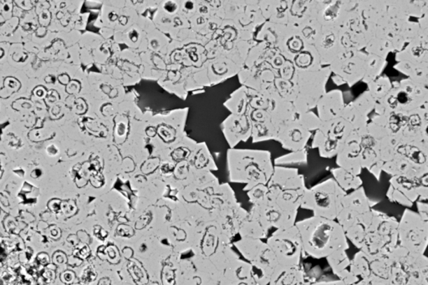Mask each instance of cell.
I'll list each match as a JSON object with an SVG mask.
<instances>
[{"label": "cell", "instance_id": "cell-20", "mask_svg": "<svg viewBox=\"0 0 428 285\" xmlns=\"http://www.w3.org/2000/svg\"><path fill=\"white\" fill-rule=\"evenodd\" d=\"M316 106L321 122L335 120L341 116L345 108L343 94L339 90L325 93Z\"/></svg>", "mask_w": 428, "mask_h": 285}, {"label": "cell", "instance_id": "cell-32", "mask_svg": "<svg viewBox=\"0 0 428 285\" xmlns=\"http://www.w3.org/2000/svg\"><path fill=\"white\" fill-rule=\"evenodd\" d=\"M401 140L398 136L388 134L379 141V152L380 159L383 163H387L397 156Z\"/></svg>", "mask_w": 428, "mask_h": 285}, {"label": "cell", "instance_id": "cell-23", "mask_svg": "<svg viewBox=\"0 0 428 285\" xmlns=\"http://www.w3.org/2000/svg\"><path fill=\"white\" fill-rule=\"evenodd\" d=\"M269 113L271 115L273 124L275 125L278 131H279L280 126L286 124V123L297 120L298 116L292 102L281 99L276 92L272 96L271 105Z\"/></svg>", "mask_w": 428, "mask_h": 285}, {"label": "cell", "instance_id": "cell-36", "mask_svg": "<svg viewBox=\"0 0 428 285\" xmlns=\"http://www.w3.org/2000/svg\"><path fill=\"white\" fill-rule=\"evenodd\" d=\"M345 235L348 242H352L358 249H361L366 235V228L359 221V222L354 224L352 227L345 231Z\"/></svg>", "mask_w": 428, "mask_h": 285}, {"label": "cell", "instance_id": "cell-16", "mask_svg": "<svg viewBox=\"0 0 428 285\" xmlns=\"http://www.w3.org/2000/svg\"><path fill=\"white\" fill-rule=\"evenodd\" d=\"M358 133L362 147V168L367 169L379 181L384 164L380 156L379 141L367 133L366 127L358 131Z\"/></svg>", "mask_w": 428, "mask_h": 285}, {"label": "cell", "instance_id": "cell-19", "mask_svg": "<svg viewBox=\"0 0 428 285\" xmlns=\"http://www.w3.org/2000/svg\"><path fill=\"white\" fill-rule=\"evenodd\" d=\"M427 31H422L396 54L397 61H408L417 65H427Z\"/></svg>", "mask_w": 428, "mask_h": 285}, {"label": "cell", "instance_id": "cell-27", "mask_svg": "<svg viewBox=\"0 0 428 285\" xmlns=\"http://www.w3.org/2000/svg\"><path fill=\"white\" fill-rule=\"evenodd\" d=\"M350 272L356 285L362 284L371 278L370 259L365 254L359 251L350 261Z\"/></svg>", "mask_w": 428, "mask_h": 285}, {"label": "cell", "instance_id": "cell-38", "mask_svg": "<svg viewBox=\"0 0 428 285\" xmlns=\"http://www.w3.org/2000/svg\"><path fill=\"white\" fill-rule=\"evenodd\" d=\"M355 108L359 112L364 115V116L368 117L372 110H374L376 100L373 96L371 95V93L368 91L363 93L362 95L359 96L356 101L352 102Z\"/></svg>", "mask_w": 428, "mask_h": 285}, {"label": "cell", "instance_id": "cell-5", "mask_svg": "<svg viewBox=\"0 0 428 285\" xmlns=\"http://www.w3.org/2000/svg\"><path fill=\"white\" fill-rule=\"evenodd\" d=\"M346 193L334 178H329L306 189L301 208L311 211L314 216L336 220Z\"/></svg>", "mask_w": 428, "mask_h": 285}, {"label": "cell", "instance_id": "cell-14", "mask_svg": "<svg viewBox=\"0 0 428 285\" xmlns=\"http://www.w3.org/2000/svg\"><path fill=\"white\" fill-rule=\"evenodd\" d=\"M338 168L346 170L355 175L359 176L362 173V147L359 134L352 131L346 138L336 155Z\"/></svg>", "mask_w": 428, "mask_h": 285}, {"label": "cell", "instance_id": "cell-3", "mask_svg": "<svg viewBox=\"0 0 428 285\" xmlns=\"http://www.w3.org/2000/svg\"><path fill=\"white\" fill-rule=\"evenodd\" d=\"M271 199L276 205L288 211H299L307 189L305 177L297 168L275 166L268 182Z\"/></svg>", "mask_w": 428, "mask_h": 285}, {"label": "cell", "instance_id": "cell-2", "mask_svg": "<svg viewBox=\"0 0 428 285\" xmlns=\"http://www.w3.org/2000/svg\"><path fill=\"white\" fill-rule=\"evenodd\" d=\"M366 228L365 241L359 251L369 258L387 255L398 245V221L373 208L359 219Z\"/></svg>", "mask_w": 428, "mask_h": 285}, {"label": "cell", "instance_id": "cell-15", "mask_svg": "<svg viewBox=\"0 0 428 285\" xmlns=\"http://www.w3.org/2000/svg\"><path fill=\"white\" fill-rule=\"evenodd\" d=\"M314 46L318 51L322 66L331 65L344 51L341 45L340 31L334 25L321 27L320 36Z\"/></svg>", "mask_w": 428, "mask_h": 285}, {"label": "cell", "instance_id": "cell-8", "mask_svg": "<svg viewBox=\"0 0 428 285\" xmlns=\"http://www.w3.org/2000/svg\"><path fill=\"white\" fill-rule=\"evenodd\" d=\"M266 244L273 251L278 265H301L304 256L301 235L297 226L278 229L268 238Z\"/></svg>", "mask_w": 428, "mask_h": 285}, {"label": "cell", "instance_id": "cell-4", "mask_svg": "<svg viewBox=\"0 0 428 285\" xmlns=\"http://www.w3.org/2000/svg\"><path fill=\"white\" fill-rule=\"evenodd\" d=\"M427 88L409 78L392 85L388 94L376 101V115L383 116L391 112L409 113L427 104Z\"/></svg>", "mask_w": 428, "mask_h": 285}, {"label": "cell", "instance_id": "cell-42", "mask_svg": "<svg viewBox=\"0 0 428 285\" xmlns=\"http://www.w3.org/2000/svg\"><path fill=\"white\" fill-rule=\"evenodd\" d=\"M417 203L418 214L423 220L428 222V203L427 198H419Z\"/></svg>", "mask_w": 428, "mask_h": 285}, {"label": "cell", "instance_id": "cell-7", "mask_svg": "<svg viewBox=\"0 0 428 285\" xmlns=\"http://www.w3.org/2000/svg\"><path fill=\"white\" fill-rule=\"evenodd\" d=\"M352 131L350 123L341 116L335 120L321 122L320 129L315 131L312 148L318 149L321 157L332 159L336 156Z\"/></svg>", "mask_w": 428, "mask_h": 285}, {"label": "cell", "instance_id": "cell-13", "mask_svg": "<svg viewBox=\"0 0 428 285\" xmlns=\"http://www.w3.org/2000/svg\"><path fill=\"white\" fill-rule=\"evenodd\" d=\"M372 208L371 202L368 198L363 187L346 193L342 199L341 210L337 215V223L344 231L359 222L361 217Z\"/></svg>", "mask_w": 428, "mask_h": 285}, {"label": "cell", "instance_id": "cell-25", "mask_svg": "<svg viewBox=\"0 0 428 285\" xmlns=\"http://www.w3.org/2000/svg\"><path fill=\"white\" fill-rule=\"evenodd\" d=\"M397 156L404 157L415 165L428 167V142H401L398 148Z\"/></svg>", "mask_w": 428, "mask_h": 285}, {"label": "cell", "instance_id": "cell-9", "mask_svg": "<svg viewBox=\"0 0 428 285\" xmlns=\"http://www.w3.org/2000/svg\"><path fill=\"white\" fill-rule=\"evenodd\" d=\"M428 244V222L417 212L406 208L398 222V245L412 252L425 254Z\"/></svg>", "mask_w": 428, "mask_h": 285}, {"label": "cell", "instance_id": "cell-21", "mask_svg": "<svg viewBox=\"0 0 428 285\" xmlns=\"http://www.w3.org/2000/svg\"><path fill=\"white\" fill-rule=\"evenodd\" d=\"M383 172H385L392 177L404 176L411 178H419L427 175L428 167H421L415 165L408 160L397 156L383 166Z\"/></svg>", "mask_w": 428, "mask_h": 285}, {"label": "cell", "instance_id": "cell-34", "mask_svg": "<svg viewBox=\"0 0 428 285\" xmlns=\"http://www.w3.org/2000/svg\"><path fill=\"white\" fill-rule=\"evenodd\" d=\"M365 49L366 54H374L383 59H386L387 54L394 51L391 41L376 36L369 41Z\"/></svg>", "mask_w": 428, "mask_h": 285}, {"label": "cell", "instance_id": "cell-30", "mask_svg": "<svg viewBox=\"0 0 428 285\" xmlns=\"http://www.w3.org/2000/svg\"><path fill=\"white\" fill-rule=\"evenodd\" d=\"M334 180L345 193L350 190H357L362 187L363 181L359 176L346 171L341 168L331 169Z\"/></svg>", "mask_w": 428, "mask_h": 285}, {"label": "cell", "instance_id": "cell-33", "mask_svg": "<svg viewBox=\"0 0 428 285\" xmlns=\"http://www.w3.org/2000/svg\"><path fill=\"white\" fill-rule=\"evenodd\" d=\"M387 66V59L367 54L366 59V73L362 82L369 84L372 80L378 78Z\"/></svg>", "mask_w": 428, "mask_h": 285}, {"label": "cell", "instance_id": "cell-12", "mask_svg": "<svg viewBox=\"0 0 428 285\" xmlns=\"http://www.w3.org/2000/svg\"><path fill=\"white\" fill-rule=\"evenodd\" d=\"M366 57L363 51L344 50L329 66L344 85L352 87L365 75Z\"/></svg>", "mask_w": 428, "mask_h": 285}, {"label": "cell", "instance_id": "cell-35", "mask_svg": "<svg viewBox=\"0 0 428 285\" xmlns=\"http://www.w3.org/2000/svg\"><path fill=\"white\" fill-rule=\"evenodd\" d=\"M368 92L373 96L376 101L383 99L392 90V85L391 80L386 76H379L371 82L368 84Z\"/></svg>", "mask_w": 428, "mask_h": 285}, {"label": "cell", "instance_id": "cell-28", "mask_svg": "<svg viewBox=\"0 0 428 285\" xmlns=\"http://www.w3.org/2000/svg\"><path fill=\"white\" fill-rule=\"evenodd\" d=\"M263 10L264 17L269 18V22L287 25L289 20L290 2H267Z\"/></svg>", "mask_w": 428, "mask_h": 285}, {"label": "cell", "instance_id": "cell-39", "mask_svg": "<svg viewBox=\"0 0 428 285\" xmlns=\"http://www.w3.org/2000/svg\"><path fill=\"white\" fill-rule=\"evenodd\" d=\"M252 187L250 195L255 207H263L271 202V195L267 184H257Z\"/></svg>", "mask_w": 428, "mask_h": 285}, {"label": "cell", "instance_id": "cell-1", "mask_svg": "<svg viewBox=\"0 0 428 285\" xmlns=\"http://www.w3.org/2000/svg\"><path fill=\"white\" fill-rule=\"evenodd\" d=\"M301 235L303 254L314 258H327L337 250H348L349 242L337 223L320 217H311L295 224Z\"/></svg>", "mask_w": 428, "mask_h": 285}, {"label": "cell", "instance_id": "cell-26", "mask_svg": "<svg viewBox=\"0 0 428 285\" xmlns=\"http://www.w3.org/2000/svg\"><path fill=\"white\" fill-rule=\"evenodd\" d=\"M292 62L297 71H316L323 67L318 51L312 45H307L305 49L295 55Z\"/></svg>", "mask_w": 428, "mask_h": 285}, {"label": "cell", "instance_id": "cell-40", "mask_svg": "<svg viewBox=\"0 0 428 285\" xmlns=\"http://www.w3.org/2000/svg\"><path fill=\"white\" fill-rule=\"evenodd\" d=\"M297 121L304 127V129L311 131V133L318 130L321 125V121L319 117L316 116V115L312 112L298 114Z\"/></svg>", "mask_w": 428, "mask_h": 285}, {"label": "cell", "instance_id": "cell-41", "mask_svg": "<svg viewBox=\"0 0 428 285\" xmlns=\"http://www.w3.org/2000/svg\"><path fill=\"white\" fill-rule=\"evenodd\" d=\"M388 283L390 285H408V276L401 268L393 265Z\"/></svg>", "mask_w": 428, "mask_h": 285}, {"label": "cell", "instance_id": "cell-10", "mask_svg": "<svg viewBox=\"0 0 428 285\" xmlns=\"http://www.w3.org/2000/svg\"><path fill=\"white\" fill-rule=\"evenodd\" d=\"M427 175L419 178L394 176L387 193L389 201L412 207L419 198H427Z\"/></svg>", "mask_w": 428, "mask_h": 285}, {"label": "cell", "instance_id": "cell-6", "mask_svg": "<svg viewBox=\"0 0 428 285\" xmlns=\"http://www.w3.org/2000/svg\"><path fill=\"white\" fill-rule=\"evenodd\" d=\"M331 74L324 66L316 71H298V95L293 102L297 114L311 112L325 94V84Z\"/></svg>", "mask_w": 428, "mask_h": 285}, {"label": "cell", "instance_id": "cell-24", "mask_svg": "<svg viewBox=\"0 0 428 285\" xmlns=\"http://www.w3.org/2000/svg\"><path fill=\"white\" fill-rule=\"evenodd\" d=\"M329 267L345 285H356L352 272H350V259L346 250L336 251L327 258Z\"/></svg>", "mask_w": 428, "mask_h": 285}, {"label": "cell", "instance_id": "cell-22", "mask_svg": "<svg viewBox=\"0 0 428 285\" xmlns=\"http://www.w3.org/2000/svg\"><path fill=\"white\" fill-rule=\"evenodd\" d=\"M301 265L282 266L278 265L269 285H311Z\"/></svg>", "mask_w": 428, "mask_h": 285}, {"label": "cell", "instance_id": "cell-43", "mask_svg": "<svg viewBox=\"0 0 428 285\" xmlns=\"http://www.w3.org/2000/svg\"><path fill=\"white\" fill-rule=\"evenodd\" d=\"M358 285H390V284H389L387 280L371 277L370 279L366 280V282L362 284H359Z\"/></svg>", "mask_w": 428, "mask_h": 285}, {"label": "cell", "instance_id": "cell-18", "mask_svg": "<svg viewBox=\"0 0 428 285\" xmlns=\"http://www.w3.org/2000/svg\"><path fill=\"white\" fill-rule=\"evenodd\" d=\"M256 207L269 229H286L294 226L297 224L298 211L283 210L271 200L266 205Z\"/></svg>", "mask_w": 428, "mask_h": 285}, {"label": "cell", "instance_id": "cell-37", "mask_svg": "<svg viewBox=\"0 0 428 285\" xmlns=\"http://www.w3.org/2000/svg\"><path fill=\"white\" fill-rule=\"evenodd\" d=\"M308 161V152L306 149L301 151L290 152L288 154L278 157L275 160V166H284L291 164H306Z\"/></svg>", "mask_w": 428, "mask_h": 285}, {"label": "cell", "instance_id": "cell-31", "mask_svg": "<svg viewBox=\"0 0 428 285\" xmlns=\"http://www.w3.org/2000/svg\"><path fill=\"white\" fill-rule=\"evenodd\" d=\"M369 259L371 277L388 282L393 267L390 255H383V256Z\"/></svg>", "mask_w": 428, "mask_h": 285}, {"label": "cell", "instance_id": "cell-17", "mask_svg": "<svg viewBox=\"0 0 428 285\" xmlns=\"http://www.w3.org/2000/svg\"><path fill=\"white\" fill-rule=\"evenodd\" d=\"M312 133L299 124L295 120L286 123L278 131L276 141L282 147L290 152H297L306 149L311 139Z\"/></svg>", "mask_w": 428, "mask_h": 285}, {"label": "cell", "instance_id": "cell-11", "mask_svg": "<svg viewBox=\"0 0 428 285\" xmlns=\"http://www.w3.org/2000/svg\"><path fill=\"white\" fill-rule=\"evenodd\" d=\"M395 265L408 276V285H428V259L425 254L412 252L397 245L390 254Z\"/></svg>", "mask_w": 428, "mask_h": 285}, {"label": "cell", "instance_id": "cell-44", "mask_svg": "<svg viewBox=\"0 0 428 285\" xmlns=\"http://www.w3.org/2000/svg\"><path fill=\"white\" fill-rule=\"evenodd\" d=\"M311 285H345L341 280H329V282H320L312 283Z\"/></svg>", "mask_w": 428, "mask_h": 285}, {"label": "cell", "instance_id": "cell-29", "mask_svg": "<svg viewBox=\"0 0 428 285\" xmlns=\"http://www.w3.org/2000/svg\"><path fill=\"white\" fill-rule=\"evenodd\" d=\"M394 68L401 72V73L408 75L409 79L414 80L415 82L427 87V65H417V64L408 61H401L398 62L397 65L394 66Z\"/></svg>", "mask_w": 428, "mask_h": 285}]
</instances>
